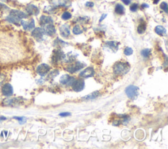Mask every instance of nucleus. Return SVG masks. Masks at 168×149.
<instances>
[{"label":"nucleus","mask_w":168,"mask_h":149,"mask_svg":"<svg viewBox=\"0 0 168 149\" xmlns=\"http://www.w3.org/2000/svg\"><path fill=\"white\" fill-rule=\"evenodd\" d=\"M27 18H28V15L21 11L11 10L9 15L6 18V20L14 25H19V23H21L22 19Z\"/></svg>","instance_id":"f257e3e1"},{"label":"nucleus","mask_w":168,"mask_h":149,"mask_svg":"<svg viewBox=\"0 0 168 149\" xmlns=\"http://www.w3.org/2000/svg\"><path fill=\"white\" fill-rule=\"evenodd\" d=\"M113 70L115 74L119 75H124L130 70V65L127 62H118L114 65Z\"/></svg>","instance_id":"f03ea898"},{"label":"nucleus","mask_w":168,"mask_h":149,"mask_svg":"<svg viewBox=\"0 0 168 149\" xmlns=\"http://www.w3.org/2000/svg\"><path fill=\"white\" fill-rule=\"evenodd\" d=\"M138 87L133 85H130L126 87L125 92L126 94L127 95V96L128 97V98L132 99V100H135V99H136L137 98V97H138Z\"/></svg>","instance_id":"7ed1b4c3"},{"label":"nucleus","mask_w":168,"mask_h":149,"mask_svg":"<svg viewBox=\"0 0 168 149\" xmlns=\"http://www.w3.org/2000/svg\"><path fill=\"white\" fill-rule=\"evenodd\" d=\"M86 66V64L83 63L82 62L77 61L75 62L74 64H71V65L68 66L66 68V70L70 73H75L78 71L80 70L81 69H82L84 66Z\"/></svg>","instance_id":"20e7f679"},{"label":"nucleus","mask_w":168,"mask_h":149,"mask_svg":"<svg viewBox=\"0 0 168 149\" xmlns=\"http://www.w3.org/2000/svg\"><path fill=\"white\" fill-rule=\"evenodd\" d=\"M85 81L83 79H75L72 84V89L76 92H80L84 89Z\"/></svg>","instance_id":"39448f33"},{"label":"nucleus","mask_w":168,"mask_h":149,"mask_svg":"<svg viewBox=\"0 0 168 149\" xmlns=\"http://www.w3.org/2000/svg\"><path fill=\"white\" fill-rule=\"evenodd\" d=\"M45 33L42 28H36L32 32V37H34L38 42H41V41L43 40V37Z\"/></svg>","instance_id":"423d86ee"},{"label":"nucleus","mask_w":168,"mask_h":149,"mask_svg":"<svg viewBox=\"0 0 168 149\" xmlns=\"http://www.w3.org/2000/svg\"><path fill=\"white\" fill-rule=\"evenodd\" d=\"M50 66L47 64H41L40 65H39L38 67H37L36 72L38 74L41 75V77L45 76V75L48 74V72H49L50 70Z\"/></svg>","instance_id":"0eeeda50"},{"label":"nucleus","mask_w":168,"mask_h":149,"mask_svg":"<svg viewBox=\"0 0 168 149\" xmlns=\"http://www.w3.org/2000/svg\"><path fill=\"white\" fill-rule=\"evenodd\" d=\"M75 79H76L74 77L70 76V75H69L68 74H64L61 76L59 81L62 85L70 86L72 85V83Z\"/></svg>","instance_id":"6e6552de"},{"label":"nucleus","mask_w":168,"mask_h":149,"mask_svg":"<svg viewBox=\"0 0 168 149\" xmlns=\"http://www.w3.org/2000/svg\"><path fill=\"white\" fill-rule=\"evenodd\" d=\"M1 93L4 96L10 97L13 94V88L10 83H5L1 89Z\"/></svg>","instance_id":"1a4fd4ad"},{"label":"nucleus","mask_w":168,"mask_h":149,"mask_svg":"<svg viewBox=\"0 0 168 149\" xmlns=\"http://www.w3.org/2000/svg\"><path fill=\"white\" fill-rule=\"evenodd\" d=\"M42 28L43 29L45 34L47 36H52L56 33V29L54 26L53 24H49V25L43 26Z\"/></svg>","instance_id":"9d476101"},{"label":"nucleus","mask_w":168,"mask_h":149,"mask_svg":"<svg viewBox=\"0 0 168 149\" xmlns=\"http://www.w3.org/2000/svg\"><path fill=\"white\" fill-rule=\"evenodd\" d=\"M64 56V53L61 50H60V49L54 50L53 51V57H52V62L56 63V62H58V61H60V60H62Z\"/></svg>","instance_id":"9b49d317"},{"label":"nucleus","mask_w":168,"mask_h":149,"mask_svg":"<svg viewBox=\"0 0 168 149\" xmlns=\"http://www.w3.org/2000/svg\"><path fill=\"white\" fill-rule=\"evenodd\" d=\"M95 74V70L93 67H88L80 73L79 75L82 77L88 78V77H93Z\"/></svg>","instance_id":"f8f14e48"},{"label":"nucleus","mask_w":168,"mask_h":149,"mask_svg":"<svg viewBox=\"0 0 168 149\" xmlns=\"http://www.w3.org/2000/svg\"><path fill=\"white\" fill-rule=\"evenodd\" d=\"M59 31L61 36L65 38H67L70 36V26L67 24H65V25H62L59 28Z\"/></svg>","instance_id":"ddd939ff"},{"label":"nucleus","mask_w":168,"mask_h":149,"mask_svg":"<svg viewBox=\"0 0 168 149\" xmlns=\"http://www.w3.org/2000/svg\"><path fill=\"white\" fill-rule=\"evenodd\" d=\"M26 11H27V13L30 15H36V16L40 13L39 9L36 5H32V4H30V5H27V8H26Z\"/></svg>","instance_id":"4468645a"},{"label":"nucleus","mask_w":168,"mask_h":149,"mask_svg":"<svg viewBox=\"0 0 168 149\" xmlns=\"http://www.w3.org/2000/svg\"><path fill=\"white\" fill-rule=\"evenodd\" d=\"M21 24L23 26V28L25 30H32L35 27V22L34 19H32L30 22H27L25 21H21Z\"/></svg>","instance_id":"2eb2a0df"},{"label":"nucleus","mask_w":168,"mask_h":149,"mask_svg":"<svg viewBox=\"0 0 168 149\" xmlns=\"http://www.w3.org/2000/svg\"><path fill=\"white\" fill-rule=\"evenodd\" d=\"M68 0H51L53 7H64L68 5Z\"/></svg>","instance_id":"dca6fc26"},{"label":"nucleus","mask_w":168,"mask_h":149,"mask_svg":"<svg viewBox=\"0 0 168 149\" xmlns=\"http://www.w3.org/2000/svg\"><path fill=\"white\" fill-rule=\"evenodd\" d=\"M120 44L119 42H116V41H111V42H106L105 43V45L108 48H110L111 50L116 52L118 49V45Z\"/></svg>","instance_id":"f3484780"},{"label":"nucleus","mask_w":168,"mask_h":149,"mask_svg":"<svg viewBox=\"0 0 168 149\" xmlns=\"http://www.w3.org/2000/svg\"><path fill=\"white\" fill-rule=\"evenodd\" d=\"M49 24H53V19L51 17L42 15L40 17V25L43 26L49 25Z\"/></svg>","instance_id":"a211bd4d"},{"label":"nucleus","mask_w":168,"mask_h":149,"mask_svg":"<svg viewBox=\"0 0 168 149\" xmlns=\"http://www.w3.org/2000/svg\"><path fill=\"white\" fill-rule=\"evenodd\" d=\"M19 103V99L12 98V99H5L3 101V104L5 106H13Z\"/></svg>","instance_id":"6ab92c4d"},{"label":"nucleus","mask_w":168,"mask_h":149,"mask_svg":"<svg viewBox=\"0 0 168 149\" xmlns=\"http://www.w3.org/2000/svg\"><path fill=\"white\" fill-rule=\"evenodd\" d=\"M155 32L160 36H163L166 34V29L162 26H157L155 28Z\"/></svg>","instance_id":"aec40b11"},{"label":"nucleus","mask_w":168,"mask_h":149,"mask_svg":"<svg viewBox=\"0 0 168 149\" xmlns=\"http://www.w3.org/2000/svg\"><path fill=\"white\" fill-rule=\"evenodd\" d=\"M99 92L98 91H96L95 92L91 93L88 95L84 97L82 99H84V100H93V99L97 98V97L99 96Z\"/></svg>","instance_id":"412c9836"},{"label":"nucleus","mask_w":168,"mask_h":149,"mask_svg":"<svg viewBox=\"0 0 168 149\" xmlns=\"http://www.w3.org/2000/svg\"><path fill=\"white\" fill-rule=\"evenodd\" d=\"M115 12L118 15H123L125 12V9H124V6L121 5V4H117L116 5L115 7Z\"/></svg>","instance_id":"4be33fe9"},{"label":"nucleus","mask_w":168,"mask_h":149,"mask_svg":"<svg viewBox=\"0 0 168 149\" xmlns=\"http://www.w3.org/2000/svg\"><path fill=\"white\" fill-rule=\"evenodd\" d=\"M146 29H147V25H146V23H141L140 25H139V26L137 27V32H138L139 34H142L145 33Z\"/></svg>","instance_id":"5701e85b"},{"label":"nucleus","mask_w":168,"mask_h":149,"mask_svg":"<svg viewBox=\"0 0 168 149\" xmlns=\"http://www.w3.org/2000/svg\"><path fill=\"white\" fill-rule=\"evenodd\" d=\"M141 53L144 58H148L151 55V50L150 49H145L141 51Z\"/></svg>","instance_id":"b1692460"},{"label":"nucleus","mask_w":168,"mask_h":149,"mask_svg":"<svg viewBox=\"0 0 168 149\" xmlns=\"http://www.w3.org/2000/svg\"><path fill=\"white\" fill-rule=\"evenodd\" d=\"M73 33L75 35H79L83 32V30L81 29V28L79 25H76L73 28Z\"/></svg>","instance_id":"393cba45"},{"label":"nucleus","mask_w":168,"mask_h":149,"mask_svg":"<svg viewBox=\"0 0 168 149\" xmlns=\"http://www.w3.org/2000/svg\"><path fill=\"white\" fill-rule=\"evenodd\" d=\"M58 74H59V72H58V70H54L49 73L47 76V78L51 79H53L56 76V75H58Z\"/></svg>","instance_id":"a878e982"},{"label":"nucleus","mask_w":168,"mask_h":149,"mask_svg":"<svg viewBox=\"0 0 168 149\" xmlns=\"http://www.w3.org/2000/svg\"><path fill=\"white\" fill-rule=\"evenodd\" d=\"M54 10H55V8L53 6H47L44 8V12L49 14L53 13Z\"/></svg>","instance_id":"bb28decb"},{"label":"nucleus","mask_w":168,"mask_h":149,"mask_svg":"<svg viewBox=\"0 0 168 149\" xmlns=\"http://www.w3.org/2000/svg\"><path fill=\"white\" fill-rule=\"evenodd\" d=\"M72 18V15L70 13L66 11L62 15V19L64 21H67L68 19H70Z\"/></svg>","instance_id":"cd10ccee"},{"label":"nucleus","mask_w":168,"mask_h":149,"mask_svg":"<svg viewBox=\"0 0 168 149\" xmlns=\"http://www.w3.org/2000/svg\"><path fill=\"white\" fill-rule=\"evenodd\" d=\"M13 118L14 119H16L17 120H18L20 124H24L27 122V118H26L25 117H23V116H22V117L15 116V117H13Z\"/></svg>","instance_id":"c85d7f7f"},{"label":"nucleus","mask_w":168,"mask_h":149,"mask_svg":"<svg viewBox=\"0 0 168 149\" xmlns=\"http://www.w3.org/2000/svg\"><path fill=\"white\" fill-rule=\"evenodd\" d=\"M124 53L126 56H129V55H131L133 53V50L131 47H127V48L125 49Z\"/></svg>","instance_id":"c756f323"},{"label":"nucleus","mask_w":168,"mask_h":149,"mask_svg":"<svg viewBox=\"0 0 168 149\" xmlns=\"http://www.w3.org/2000/svg\"><path fill=\"white\" fill-rule=\"evenodd\" d=\"M160 8L163 11H164L166 13H167V3L166 2H162L160 4Z\"/></svg>","instance_id":"7c9ffc66"},{"label":"nucleus","mask_w":168,"mask_h":149,"mask_svg":"<svg viewBox=\"0 0 168 149\" xmlns=\"http://www.w3.org/2000/svg\"><path fill=\"white\" fill-rule=\"evenodd\" d=\"M89 20V17H80L78 21H79L80 22L82 23H86L88 22Z\"/></svg>","instance_id":"2f4dec72"},{"label":"nucleus","mask_w":168,"mask_h":149,"mask_svg":"<svg viewBox=\"0 0 168 149\" xmlns=\"http://www.w3.org/2000/svg\"><path fill=\"white\" fill-rule=\"evenodd\" d=\"M138 9V5L137 3H133L131 5L130 7V10L132 12H135Z\"/></svg>","instance_id":"473e14b6"},{"label":"nucleus","mask_w":168,"mask_h":149,"mask_svg":"<svg viewBox=\"0 0 168 149\" xmlns=\"http://www.w3.org/2000/svg\"><path fill=\"white\" fill-rule=\"evenodd\" d=\"M71 114L70 112H62V113L59 114L60 116H62V117H66V116H70Z\"/></svg>","instance_id":"72a5a7b5"},{"label":"nucleus","mask_w":168,"mask_h":149,"mask_svg":"<svg viewBox=\"0 0 168 149\" xmlns=\"http://www.w3.org/2000/svg\"><path fill=\"white\" fill-rule=\"evenodd\" d=\"M86 6L88 7H93L94 6V3L93 2H87L86 3Z\"/></svg>","instance_id":"f704fd0d"},{"label":"nucleus","mask_w":168,"mask_h":149,"mask_svg":"<svg viewBox=\"0 0 168 149\" xmlns=\"http://www.w3.org/2000/svg\"><path fill=\"white\" fill-rule=\"evenodd\" d=\"M106 17H107V14H102V16H101V19H99V22H100V23L102 22V21H103L104 19H105Z\"/></svg>","instance_id":"c9c22d12"},{"label":"nucleus","mask_w":168,"mask_h":149,"mask_svg":"<svg viewBox=\"0 0 168 149\" xmlns=\"http://www.w3.org/2000/svg\"><path fill=\"white\" fill-rule=\"evenodd\" d=\"M122 1H123V3L126 5H129V4H130L131 1V0H122Z\"/></svg>","instance_id":"e433bc0d"},{"label":"nucleus","mask_w":168,"mask_h":149,"mask_svg":"<svg viewBox=\"0 0 168 149\" xmlns=\"http://www.w3.org/2000/svg\"><path fill=\"white\" fill-rule=\"evenodd\" d=\"M36 82H37V83H40V84H43V83H44V82H45V80H44V79H43L42 78V77H41V78L40 79H38V80H37V81H36Z\"/></svg>","instance_id":"4c0bfd02"},{"label":"nucleus","mask_w":168,"mask_h":149,"mask_svg":"<svg viewBox=\"0 0 168 149\" xmlns=\"http://www.w3.org/2000/svg\"><path fill=\"white\" fill-rule=\"evenodd\" d=\"M5 120H7V118H6L5 116H0V123Z\"/></svg>","instance_id":"58836bf2"},{"label":"nucleus","mask_w":168,"mask_h":149,"mask_svg":"<svg viewBox=\"0 0 168 149\" xmlns=\"http://www.w3.org/2000/svg\"><path fill=\"white\" fill-rule=\"evenodd\" d=\"M148 7H149V6H148V5H147V4H146V3H143V5H142V7L143 8H147Z\"/></svg>","instance_id":"ea45409f"},{"label":"nucleus","mask_w":168,"mask_h":149,"mask_svg":"<svg viewBox=\"0 0 168 149\" xmlns=\"http://www.w3.org/2000/svg\"><path fill=\"white\" fill-rule=\"evenodd\" d=\"M159 1H160V0H154V4H157L159 2Z\"/></svg>","instance_id":"a19ab883"}]
</instances>
